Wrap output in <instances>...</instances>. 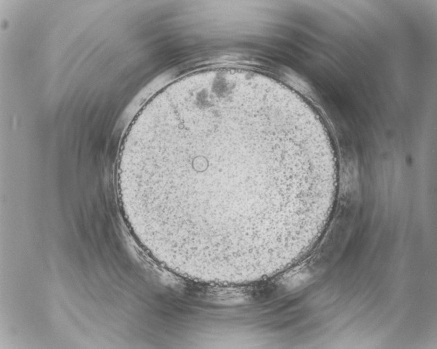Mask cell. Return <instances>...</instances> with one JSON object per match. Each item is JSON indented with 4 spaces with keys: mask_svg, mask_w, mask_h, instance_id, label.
<instances>
[{
    "mask_svg": "<svg viewBox=\"0 0 437 349\" xmlns=\"http://www.w3.org/2000/svg\"><path fill=\"white\" fill-rule=\"evenodd\" d=\"M121 196L167 251L236 258L281 236L324 181L310 130L272 84L196 74L143 109L118 169Z\"/></svg>",
    "mask_w": 437,
    "mask_h": 349,
    "instance_id": "obj_1",
    "label": "cell"
}]
</instances>
